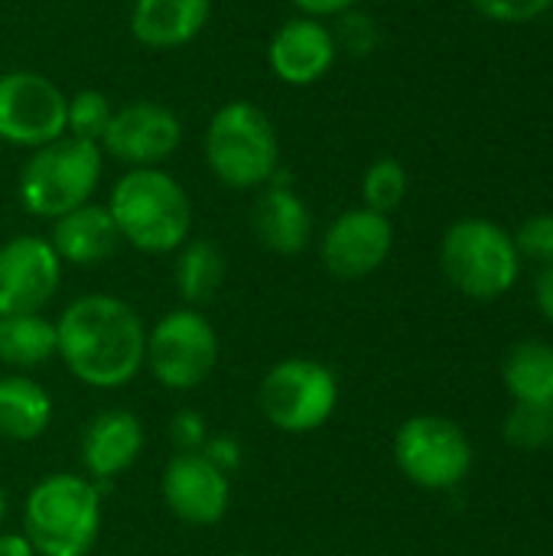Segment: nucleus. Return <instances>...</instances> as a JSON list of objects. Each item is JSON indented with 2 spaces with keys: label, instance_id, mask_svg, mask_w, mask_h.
<instances>
[{
  "label": "nucleus",
  "instance_id": "1",
  "mask_svg": "<svg viewBox=\"0 0 553 556\" xmlns=\"http://www.w3.org/2000/svg\"><path fill=\"white\" fill-rule=\"evenodd\" d=\"M147 326L111 293H85L55 319V355L75 381L95 391L127 388L143 368Z\"/></svg>",
  "mask_w": 553,
  "mask_h": 556
},
{
  "label": "nucleus",
  "instance_id": "2",
  "mask_svg": "<svg viewBox=\"0 0 553 556\" xmlns=\"http://www.w3.org/2000/svg\"><path fill=\"white\" fill-rule=\"evenodd\" d=\"M108 212L121 241L143 254H176L192 231V202L160 166L127 169L111 189Z\"/></svg>",
  "mask_w": 553,
  "mask_h": 556
},
{
  "label": "nucleus",
  "instance_id": "3",
  "mask_svg": "<svg viewBox=\"0 0 553 556\" xmlns=\"http://www.w3.org/2000/svg\"><path fill=\"white\" fill-rule=\"evenodd\" d=\"M104 521L101 485L78 472L39 479L23 502V534L36 556H88Z\"/></svg>",
  "mask_w": 553,
  "mask_h": 556
},
{
  "label": "nucleus",
  "instance_id": "4",
  "mask_svg": "<svg viewBox=\"0 0 553 556\" xmlns=\"http://www.w3.org/2000/svg\"><path fill=\"white\" fill-rule=\"evenodd\" d=\"M205 163L228 189H261L280 169L274 121L251 101L222 104L205 127Z\"/></svg>",
  "mask_w": 553,
  "mask_h": 556
},
{
  "label": "nucleus",
  "instance_id": "5",
  "mask_svg": "<svg viewBox=\"0 0 553 556\" xmlns=\"http://www.w3.org/2000/svg\"><path fill=\"white\" fill-rule=\"evenodd\" d=\"M104 173L101 143L59 137L46 147H36L20 169V205L36 215L55 222L59 215L91 202Z\"/></svg>",
  "mask_w": 553,
  "mask_h": 556
},
{
  "label": "nucleus",
  "instance_id": "6",
  "mask_svg": "<svg viewBox=\"0 0 553 556\" xmlns=\"http://www.w3.org/2000/svg\"><path fill=\"white\" fill-rule=\"evenodd\" d=\"M440 267L450 287L476 303L502 300L521 277L512 231L489 218H460L440 241Z\"/></svg>",
  "mask_w": 553,
  "mask_h": 556
},
{
  "label": "nucleus",
  "instance_id": "7",
  "mask_svg": "<svg viewBox=\"0 0 553 556\" xmlns=\"http://www.w3.org/2000/svg\"><path fill=\"white\" fill-rule=\"evenodd\" d=\"M339 407V378L316 358H284L267 368L257 388L261 417L290 437L313 433L329 424Z\"/></svg>",
  "mask_w": 553,
  "mask_h": 556
},
{
  "label": "nucleus",
  "instance_id": "8",
  "mask_svg": "<svg viewBox=\"0 0 553 556\" xmlns=\"http://www.w3.org/2000/svg\"><path fill=\"white\" fill-rule=\"evenodd\" d=\"M391 453L398 472L424 492H450L463 485L476 459L466 430L440 414L407 417L394 433Z\"/></svg>",
  "mask_w": 553,
  "mask_h": 556
},
{
  "label": "nucleus",
  "instance_id": "9",
  "mask_svg": "<svg viewBox=\"0 0 553 556\" xmlns=\"http://www.w3.org/2000/svg\"><path fill=\"white\" fill-rule=\"evenodd\" d=\"M218 332L196 306H179L147 329L143 368L166 391H196L218 365Z\"/></svg>",
  "mask_w": 553,
  "mask_h": 556
},
{
  "label": "nucleus",
  "instance_id": "10",
  "mask_svg": "<svg viewBox=\"0 0 553 556\" xmlns=\"http://www.w3.org/2000/svg\"><path fill=\"white\" fill-rule=\"evenodd\" d=\"M68 94L42 72L13 68L0 75V140L13 147H46L65 137Z\"/></svg>",
  "mask_w": 553,
  "mask_h": 556
},
{
  "label": "nucleus",
  "instance_id": "11",
  "mask_svg": "<svg viewBox=\"0 0 553 556\" xmlns=\"http://www.w3.org/2000/svg\"><path fill=\"white\" fill-rule=\"evenodd\" d=\"M179 143H183L179 117L156 101H130L124 108H114L111 124L101 137L104 156L127 163L130 169L160 166L179 150Z\"/></svg>",
  "mask_w": 553,
  "mask_h": 556
},
{
  "label": "nucleus",
  "instance_id": "12",
  "mask_svg": "<svg viewBox=\"0 0 553 556\" xmlns=\"http://www.w3.org/2000/svg\"><path fill=\"white\" fill-rule=\"evenodd\" d=\"M62 283V261L49 238L16 235L0 244V316L42 313Z\"/></svg>",
  "mask_w": 553,
  "mask_h": 556
},
{
  "label": "nucleus",
  "instance_id": "13",
  "mask_svg": "<svg viewBox=\"0 0 553 556\" xmlns=\"http://www.w3.org/2000/svg\"><path fill=\"white\" fill-rule=\"evenodd\" d=\"M391 248H394L391 218L359 205L332 218V225L323 231L319 257L336 280H365L391 257Z\"/></svg>",
  "mask_w": 553,
  "mask_h": 556
},
{
  "label": "nucleus",
  "instance_id": "14",
  "mask_svg": "<svg viewBox=\"0 0 553 556\" xmlns=\"http://www.w3.org/2000/svg\"><path fill=\"white\" fill-rule=\"evenodd\" d=\"M160 492L173 518L189 528H212L228 515L231 476L212 466L202 453H176L163 469Z\"/></svg>",
  "mask_w": 553,
  "mask_h": 556
},
{
  "label": "nucleus",
  "instance_id": "15",
  "mask_svg": "<svg viewBox=\"0 0 553 556\" xmlns=\"http://www.w3.org/2000/svg\"><path fill=\"white\" fill-rule=\"evenodd\" d=\"M339 46L332 29L323 20L313 16H293L287 20L267 46V62L271 72L293 88L316 85L336 62Z\"/></svg>",
  "mask_w": 553,
  "mask_h": 556
},
{
  "label": "nucleus",
  "instance_id": "16",
  "mask_svg": "<svg viewBox=\"0 0 553 556\" xmlns=\"http://www.w3.org/2000/svg\"><path fill=\"white\" fill-rule=\"evenodd\" d=\"M143 446V424L134 410H101L88 420L81 433V469L95 485H108L140 459Z\"/></svg>",
  "mask_w": 553,
  "mask_h": 556
},
{
  "label": "nucleus",
  "instance_id": "17",
  "mask_svg": "<svg viewBox=\"0 0 553 556\" xmlns=\"http://www.w3.org/2000/svg\"><path fill=\"white\" fill-rule=\"evenodd\" d=\"M254 238L280 257H297L313 241V212L293 186H261L251 205Z\"/></svg>",
  "mask_w": 553,
  "mask_h": 556
},
{
  "label": "nucleus",
  "instance_id": "18",
  "mask_svg": "<svg viewBox=\"0 0 553 556\" xmlns=\"http://www.w3.org/2000/svg\"><path fill=\"white\" fill-rule=\"evenodd\" d=\"M49 244L55 248L62 264L95 267L121 248V235H117V225H114L108 205L85 202L52 222Z\"/></svg>",
  "mask_w": 553,
  "mask_h": 556
},
{
  "label": "nucleus",
  "instance_id": "19",
  "mask_svg": "<svg viewBox=\"0 0 553 556\" xmlns=\"http://www.w3.org/2000/svg\"><path fill=\"white\" fill-rule=\"evenodd\" d=\"M212 16V0H134L130 33L150 49H179L192 42Z\"/></svg>",
  "mask_w": 553,
  "mask_h": 556
},
{
  "label": "nucleus",
  "instance_id": "20",
  "mask_svg": "<svg viewBox=\"0 0 553 556\" xmlns=\"http://www.w3.org/2000/svg\"><path fill=\"white\" fill-rule=\"evenodd\" d=\"M52 397L29 375H0V440L33 443L52 424Z\"/></svg>",
  "mask_w": 553,
  "mask_h": 556
},
{
  "label": "nucleus",
  "instance_id": "21",
  "mask_svg": "<svg viewBox=\"0 0 553 556\" xmlns=\"http://www.w3.org/2000/svg\"><path fill=\"white\" fill-rule=\"evenodd\" d=\"M502 384L512 401L553 404V345L541 339L515 342L502 358Z\"/></svg>",
  "mask_w": 553,
  "mask_h": 556
},
{
  "label": "nucleus",
  "instance_id": "22",
  "mask_svg": "<svg viewBox=\"0 0 553 556\" xmlns=\"http://www.w3.org/2000/svg\"><path fill=\"white\" fill-rule=\"evenodd\" d=\"M225 254L215 241H186L176 251V267H173V283L183 300V306H205L215 300V293L225 283Z\"/></svg>",
  "mask_w": 553,
  "mask_h": 556
},
{
  "label": "nucleus",
  "instance_id": "23",
  "mask_svg": "<svg viewBox=\"0 0 553 556\" xmlns=\"http://www.w3.org/2000/svg\"><path fill=\"white\" fill-rule=\"evenodd\" d=\"M55 358V323L42 313L0 316V365L33 371Z\"/></svg>",
  "mask_w": 553,
  "mask_h": 556
},
{
  "label": "nucleus",
  "instance_id": "24",
  "mask_svg": "<svg viewBox=\"0 0 553 556\" xmlns=\"http://www.w3.org/2000/svg\"><path fill=\"white\" fill-rule=\"evenodd\" d=\"M502 440L518 453H544L553 446V404L515 401L502 420Z\"/></svg>",
  "mask_w": 553,
  "mask_h": 556
},
{
  "label": "nucleus",
  "instance_id": "25",
  "mask_svg": "<svg viewBox=\"0 0 553 556\" xmlns=\"http://www.w3.org/2000/svg\"><path fill=\"white\" fill-rule=\"evenodd\" d=\"M407 186L411 179L404 163L394 156H381L362 176V205L391 218V212H398L401 202L407 199Z\"/></svg>",
  "mask_w": 553,
  "mask_h": 556
},
{
  "label": "nucleus",
  "instance_id": "26",
  "mask_svg": "<svg viewBox=\"0 0 553 556\" xmlns=\"http://www.w3.org/2000/svg\"><path fill=\"white\" fill-rule=\"evenodd\" d=\"M114 104L104 91L98 88H81L65 101V134L78 140L101 143L108 124H111Z\"/></svg>",
  "mask_w": 553,
  "mask_h": 556
},
{
  "label": "nucleus",
  "instance_id": "27",
  "mask_svg": "<svg viewBox=\"0 0 553 556\" xmlns=\"http://www.w3.org/2000/svg\"><path fill=\"white\" fill-rule=\"evenodd\" d=\"M518 257L521 261H535V264H551L553 261V212L531 215L518 225V231L512 235Z\"/></svg>",
  "mask_w": 553,
  "mask_h": 556
},
{
  "label": "nucleus",
  "instance_id": "28",
  "mask_svg": "<svg viewBox=\"0 0 553 556\" xmlns=\"http://www.w3.org/2000/svg\"><path fill=\"white\" fill-rule=\"evenodd\" d=\"M332 36H336V46L349 49L352 55H368L378 46V26H375V20L365 16V13H355V10H349V13L339 16V29Z\"/></svg>",
  "mask_w": 553,
  "mask_h": 556
},
{
  "label": "nucleus",
  "instance_id": "29",
  "mask_svg": "<svg viewBox=\"0 0 553 556\" xmlns=\"http://www.w3.org/2000/svg\"><path fill=\"white\" fill-rule=\"evenodd\" d=\"M469 3L486 20L495 23H531L553 7V0H469Z\"/></svg>",
  "mask_w": 553,
  "mask_h": 556
},
{
  "label": "nucleus",
  "instance_id": "30",
  "mask_svg": "<svg viewBox=\"0 0 553 556\" xmlns=\"http://www.w3.org/2000/svg\"><path fill=\"white\" fill-rule=\"evenodd\" d=\"M209 420L199 414V410H176L173 420H169V440H173V450L176 453H202L205 443H209Z\"/></svg>",
  "mask_w": 553,
  "mask_h": 556
},
{
  "label": "nucleus",
  "instance_id": "31",
  "mask_svg": "<svg viewBox=\"0 0 553 556\" xmlns=\"http://www.w3.org/2000/svg\"><path fill=\"white\" fill-rule=\"evenodd\" d=\"M202 456H205L212 466H218L225 476H231V472L241 466V459H244L241 443H238L235 437H228V433H215V437H209V443H205Z\"/></svg>",
  "mask_w": 553,
  "mask_h": 556
},
{
  "label": "nucleus",
  "instance_id": "32",
  "mask_svg": "<svg viewBox=\"0 0 553 556\" xmlns=\"http://www.w3.org/2000/svg\"><path fill=\"white\" fill-rule=\"evenodd\" d=\"M303 16H313V20H326V16H342L349 10H355L359 0H290Z\"/></svg>",
  "mask_w": 553,
  "mask_h": 556
},
{
  "label": "nucleus",
  "instance_id": "33",
  "mask_svg": "<svg viewBox=\"0 0 553 556\" xmlns=\"http://www.w3.org/2000/svg\"><path fill=\"white\" fill-rule=\"evenodd\" d=\"M535 306H538V313L553 326V261L538 270V280H535Z\"/></svg>",
  "mask_w": 553,
  "mask_h": 556
},
{
  "label": "nucleus",
  "instance_id": "34",
  "mask_svg": "<svg viewBox=\"0 0 553 556\" xmlns=\"http://www.w3.org/2000/svg\"><path fill=\"white\" fill-rule=\"evenodd\" d=\"M0 556H36L23 531H0Z\"/></svg>",
  "mask_w": 553,
  "mask_h": 556
},
{
  "label": "nucleus",
  "instance_id": "35",
  "mask_svg": "<svg viewBox=\"0 0 553 556\" xmlns=\"http://www.w3.org/2000/svg\"><path fill=\"white\" fill-rule=\"evenodd\" d=\"M3 521H7V492L0 485V531H3Z\"/></svg>",
  "mask_w": 553,
  "mask_h": 556
}]
</instances>
